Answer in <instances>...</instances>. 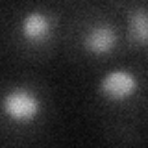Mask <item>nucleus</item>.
Listing matches in <instances>:
<instances>
[{"label": "nucleus", "mask_w": 148, "mask_h": 148, "mask_svg": "<svg viewBox=\"0 0 148 148\" xmlns=\"http://www.w3.org/2000/svg\"><path fill=\"white\" fill-rule=\"evenodd\" d=\"M91 106L111 146H143L148 120L146 63L122 58L96 69Z\"/></svg>", "instance_id": "1"}, {"label": "nucleus", "mask_w": 148, "mask_h": 148, "mask_svg": "<svg viewBox=\"0 0 148 148\" xmlns=\"http://www.w3.org/2000/svg\"><path fill=\"white\" fill-rule=\"evenodd\" d=\"M56 100L48 83L34 74L0 80V146H28L48 133Z\"/></svg>", "instance_id": "2"}, {"label": "nucleus", "mask_w": 148, "mask_h": 148, "mask_svg": "<svg viewBox=\"0 0 148 148\" xmlns=\"http://www.w3.org/2000/svg\"><path fill=\"white\" fill-rule=\"evenodd\" d=\"M61 52L71 61L91 69L128 58L117 11L106 2L76 4L67 17Z\"/></svg>", "instance_id": "3"}, {"label": "nucleus", "mask_w": 148, "mask_h": 148, "mask_svg": "<svg viewBox=\"0 0 148 148\" xmlns=\"http://www.w3.org/2000/svg\"><path fill=\"white\" fill-rule=\"evenodd\" d=\"M67 17L63 6L48 0L18 4L4 26V48L15 61L48 63L63 48Z\"/></svg>", "instance_id": "4"}, {"label": "nucleus", "mask_w": 148, "mask_h": 148, "mask_svg": "<svg viewBox=\"0 0 148 148\" xmlns=\"http://www.w3.org/2000/svg\"><path fill=\"white\" fill-rule=\"evenodd\" d=\"M117 11L124 32L128 58L148 59V0H104Z\"/></svg>", "instance_id": "5"}, {"label": "nucleus", "mask_w": 148, "mask_h": 148, "mask_svg": "<svg viewBox=\"0 0 148 148\" xmlns=\"http://www.w3.org/2000/svg\"><path fill=\"white\" fill-rule=\"evenodd\" d=\"M69 2H76V4H85V2H104V0H69Z\"/></svg>", "instance_id": "6"}]
</instances>
